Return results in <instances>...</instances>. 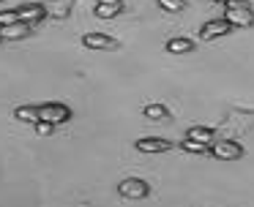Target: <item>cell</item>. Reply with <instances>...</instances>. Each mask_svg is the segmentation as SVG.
<instances>
[{
	"label": "cell",
	"instance_id": "obj_10",
	"mask_svg": "<svg viewBox=\"0 0 254 207\" xmlns=\"http://www.w3.org/2000/svg\"><path fill=\"white\" fill-rule=\"evenodd\" d=\"M189 139H197V142H205V145H210L213 142V128H205V125H191V128L186 131Z\"/></svg>",
	"mask_w": 254,
	"mask_h": 207
},
{
	"label": "cell",
	"instance_id": "obj_3",
	"mask_svg": "<svg viewBox=\"0 0 254 207\" xmlns=\"http://www.w3.org/2000/svg\"><path fill=\"white\" fill-rule=\"evenodd\" d=\"M210 153H213V158H219V161H238V158L243 155V147L238 145L235 139H221V142H216V145H210Z\"/></svg>",
	"mask_w": 254,
	"mask_h": 207
},
{
	"label": "cell",
	"instance_id": "obj_12",
	"mask_svg": "<svg viewBox=\"0 0 254 207\" xmlns=\"http://www.w3.org/2000/svg\"><path fill=\"white\" fill-rule=\"evenodd\" d=\"M47 14L55 16V19H66V16L71 14V3H68V0H58V3H50Z\"/></svg>",
	"mask_w": 254,
	"mask_h": 207
},
{
	"label": "cell",
	"instance_id": "obj_15",
	"mask_svg": "<svg viewBox=\"0 0 254 207\" xmlns=\"http://www.w3.org/2000/svg\"><path fill=\"white\" fill-rule=\"evenodd\" d=\"M145 117L148 120H164V117H170V114H167V109L161 106V104H148V106H145Z\"/></svg>",
	"mask_w": 254,
	"mask_h": 207
},
{
	"label": "cell",
	"instance_id": "obj_11",
	"mask_svg": "<svg viewBox=\"0 0 254 207\" xmlns=\"http://www.w3.org/2000/svg\"><path fill=\"white\" fill-rule=\"evenodd\" d=\"M123 5L121 3H96V16L99 19H112V16L121 14Z\"/></svg>",
	"mask_w": 254,
	"mask_h": 207
},
{
	"label": "cell",
	"instance_id": "obj_19",
	"mask_svg": "<svg viewBox=\"0 0 254 207\" xmlns=\"http://www.w3.org/2000/svg\"><path fill=\"white\" fill-rule=\"evenodd\" d=\"M52 128H55V125H52V123H47V120H39V123H36V134H41V136H44V134H50Z\"/></svg>",
	"mask_w": 254,
	"mask_h": 207
},
{
	"label": "cell",
	"instance_id": "obj_18",
	"mask_svg": "<svg viewBox=\"0 0 254 207\" xmlns=\"http://www.w3.org/2000/svg\"><path fill=\"white\" fill-rule=\"evenodd\" d=\"M14 22H19L17 8H14V11H3V14H0V25H14Z\"/></svg>",
	"mask_w": 254,
	"mask_h": 207
},
{
	"label": "cell",
	"instance_id": "obj_4",
	"mask_svg": "<svg viewBox=\"0 0 254 207\" xmlns=\"http://www.w3.org/2000/svg\"><path fill=\"white\" fill-rule=\"evenodd\" d=\"M148 191H150L148 183H145V180H137V177L121 180V185H118V194H121L123 199H145Z\"/></svg>",
	"mask_w": 254,
	"mask_h": 207
},
{
	"label": "cell",
	"instance_id": "obj_14",
	"mask_svg": "<svg viewBox=\"0 0 254 207\" xmlns=\"http://www.w3.org/2000/svg\"><path fill=\"white\" fill-rule=\"evenodd\" d=\"M189 49H191V38H170L167 41V52H172V54H183Z\"/></svg>",
	"mask_w": 254,
	"mask_h": 207
},
{
	"label": "cell",
	"instance_id": "obj_13",
	"mask_svg": "<svg viewBox=\"0 0 254 207\" xmlns=\"http://www.w3.org/2000/svg\"><path fill=\"white\" fill-rule=\"evenodd\" d=\"M14 114H17V120H19V123H39V106H19L17 109V112H14Z\"/></svg>",
	"mask_w": 254,
	"mask_h": 207
},
{
	"label": "cell",
	"instance_id": "obj_17",
	"mask_svg": "<svg viewBox=\"0 0 254 207\" xmlns=\"http://www.w3.org/2000/svg\"><path fill=\"white\" fill-rule=\"evenodd\" d=\"M159 5H161L164 11H172V14L186 8V3H183V0H159Z\"/></svg>",
	"mask_w": 254,
	"mask_h": 207
},
{
	"label": "cell",
	"instance_id": "obj_16",
	"mask_svg": "<svg viewBox=\"0 0 254 207\" xmlns=\"http://www.w3.org/2000/svg\"><path fill=\"white\" fill-rule=\"evenodd\" d=\"M183 150L186 153H205V150H210V145H205V142H197V139H183Z\"/></svg>",
	"mask_w": 254,
	"mask_h": 207
},
{
	"label": "cell",
	"instance_id": "obj_7",
	"mask_svg": "<svg viewBox=\"0 0 254 207\" xmlns=\"http://www.w3.org/2000/svg\"><path fill=\"white\" fill-rule=\"evenodd\" d=\"M82 44H85L88 49H115V47H118L115 38L104 36V33H88V36L82 38Z\"/></svg>",
	"mask_w": 254,
	"mask_h": 207
},
{
	"label": "cell",
	"instance_id": "obj_9",
	"mask_svg": "<svg viewBox=\"0 0 254 207\" xmlns=\"http://www.w3.org/2000/svg\"><path fill=\"white\" fill-rule=\"evenodd\" d=\"M137 150L139 153H164V150H170V142L167 139H139L137 142Z\"/></svg>",
	"mask_w": 254,
	"mask_h": 207
},
{
	"label": "cell",
	"instance_id": "obj_2",
	"mask_svg": "<svg viewBox=\"0 0 254 207\" xmlns=\"http://www.w3.org/2000/svg\"><path fill=\"white\" fill-rule=\"evenodd\" d=\"M39 117L47 120V123H52V125H61V123H66V120L71 117V109H68L66 104H58V101L41 104V106H39Z\"/></svg>",
	"mask_w": 254,
	"mask_h": 207
},
{
	"label": "cell",
	"instance_id": "obj_20",
	"mask_svg": "<svg viewBox=\"0 0 254 207\" xmlns=\"http://www.w3.org/2000/svg\"><path fill=\"white\" fill-rule=\"evenodd\" d=\"M219 5H235V3H243V0H216Z\"/></svg>",
	"mask_w": 254,
	"mask_h": 207
},
{
	"label": "cell",
	"instance_id": "obj_5",
	"mask_svg": "<svg viewBox=\"0 0 254 207\" xmlns=\"http://www.w3.org/2000/svg\"><path fill=\"white\" fill-rule=\"evenodd\" d=\"M230 30H232V25L227 19H213V22H205V25L199 27V38H202V41H213V38L227 36Z\"/></svg>",
	"mask_w": 254,
	"mask_h": 207
},
{
	"label": "cell",
	"instance_id": "obj_1",
	"mask_svg": "<svg viewBox=\"0 0 254 207\" xmlns=\"http://www.w3.org/2000/svg\"><path fill=\"white\" fill-rule=\"evenodd\" d=\"M224 19L230 22L232 27H252L254 25V11L243 3H235V5H224Z\"/></svg>",
	"mask_w": 254,
	"mask_h": 207
},
{
	"label": "cell",
	"instance_id": "obj_21",
	"mask_svg": "<svg viewBox=\"0 0 254 207\" xmlns=\"http://www.w3.org/2000/svg\"><path fill=\"white\" fill-rule=\"evenodd\" d=\"M96 3H121V0H96Z\"/></svg>",
	"mask_w": 254,
	"mask_h": 207
},
{
	"label": "cell",
	"instance_id": "obj_6",
	"mask_svg": "<svg viewBox=\"0 0 254 207\" xmlns=\"http://www.w3.org/2000/svg\"><path fill=\"white\" fill-rule=\"evenodd\" d=\"M17 14H19V22H28V25H39V22L47 16V8H44L41 3H33V5H19Z\"/></svg>",
	"mask_w": 254,
	"mask_h": 207
},
{
	"label": "cell",
	"instance_id": "obj_8",
	"mask_svg": "<svg viewBox=\"0 0 254 207\" xmlns=\"http://www.w3.org/2000/svg\"><path fill=\"white\" fill-rule=\"evenodd\" d=\"M30 27H33V25H28V22H14V25H3V27H0V36L6 38V41H17V38L30 36Z\"/></svg>",
	"mask_w": 254,
	"mask_h": 207
}]
</instances>
